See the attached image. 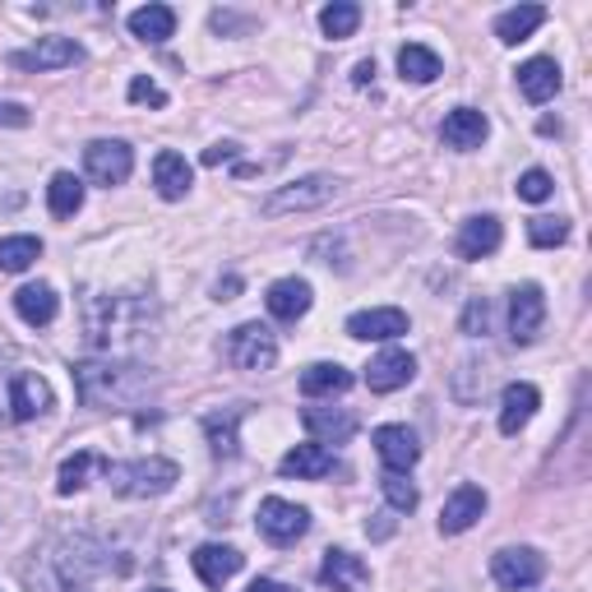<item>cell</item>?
I'll use <instances>...</instances> for the list:
<instances>
[{"instance_id":"cell-34","label":"cell","mask_w":592,"mask_h":592,"mask_svg":"<svg viewBox=\"0 0 592 592\" xmlns=\"http://www.w3.org/2000/svg\"><path fill=\"white\" fill-rule=\"evenodd\" d=\"M93 468H102V458H97V454H89V449L70 454V458L61 463L56 491H61V496H74V491H84V486H89V472H93Z\"/></svg>"},{"instance_id":"cell-13","label":"cell","mask_w":592,"mask_h":592,"mask_svg":"<svg viewBox=\"0 0 592 592\" xmlns=\"http://www.w3.org/2000/svg\"><path fill=\"white\" fill-rule=\"evenodd\" d=\"M412 375H417V356L403 352V347L380 352L375 362L366 366V384H371V394H394V390H403V384H412Z\"/></svg>"},{"instance_id":"cell-24","label":"cell","mask_w":592,"mask_h":592,"mask_svg":"<svg viewBox=\"0 0 592 592\" xmlns=\"http://www.w3.org/2000/svg\"><path fill=\"white\" fill-rule=\"evenodd\" d=\"M14 311H19L23 324L42 329V324L56 320L61 297H56V288H46V282H29V288H19V292H14Z\"/></svg>"},{"instance_id":"cell-29","label":"cell","mask_w":592,"mask_h":592,"mask_svg":"<svg viewBox=\"0 0 592 592\" xmlns=\"http://www.w3.org/2000/svg\"><path fill=\"white\" fill-rule=\"evenodd\" d=\"M46 209L51 218H74L84 209V181L74 172H56L51 176V186H46Z\"/></svg>"},{"instance_id":"cell-31","label":"cell","mask_w":592,"mask_h":592,"mask_svg":"<svg viewBox=\"0 0 592 592\" xmlns=\"http://www.w3.org/2000/svg\"><path fill=\"white\" fill-rule=\"evenodd\" d=\"M398 74L412 80V84H430V80H440V56H435L430 46H422V42H407L398 51Z\"/></svg>"},{"instance_id":"cell-20","label":"cell","mask_w":592,"mask_h":592,"mask_svg":"<svg viewBox=\"0 0 592 592\" xmlns=\"http://www.w3.org/2000/svg\"><path fill=\"white\" fill-rule=\"evenodd\" d=\"M333 468H339V458H333V449H324V445H297V449H288L278 458V472L297 477V481H320Z\"/></svg>"},{"instance_id":"cell-3","label":"cell","mask_w":592,"mask_h":592,"mask_svg":"<svg viewBox=\"0 0 592 592\" xmlns=\"http://www.w3.org/2000/svg\"><path fill=\"white\" fill-rule=\"evenodd\" d=\"M333 195H339V181H333V176H301V181H292V186H278V190L260 204V214H264V218L311 214V209H324Z\"/></svg>"},{"instance_id":"cell-30","label":"cell","mask_w":592,"mask_h":592,"mask_svg":"<svg viewBox=\"0 0 592 592\" xmlns=\"http://www.w3.org/2000/svg\"><path fill=\"white\" fill-rule=\"evenodd\" d=\"M131 33H135L139 42L163 46V42L176 33V10H167V6H139V10L131 14Z\"/></svg>"},{"instance_id":"cell-21","label":"cell","mask_w":592,"mask_h":592,"mask_svg":"<svg viewBox=\"0 0 592 592\" xmlns=\"http://www.w3.org/2000/svg\"><path fill=\"white\" fill-rule=\"evenodd\" d=\"M440 135H445L449 148L472 153V148L486 144V135H491V121H486L477 107H454V112L445 116V125H440Z\"/></svg>"},{"instance_id":"cell-16","label":"cell","mask_w":592,"mask_h":592,"mask_svg":"<svg viewBox=\"0 0 592 592\" xmlns=\"http://www.w3.org/2000/svg\"><path fill=\"white\" fill-rule=\"evenodd\" d=\"M320 583L333 592H362L371 583V570H366V560L352 555V551H324Z\"/></svg>"},{"instance_id":"cell-18","label":"cell","mask_w":592,"mask_h":592,"mask_svg":"<svg viewBox=\"0 0 592 592\" xmlns=\"http://www.w3.org/2000/svg\"><path fill=\"white\" fill-rule=\"evenodd\" d=\"M190 564H195V574L209 583V588H222L227 579H237L241 574V564H246V555L237 551V547H218V542H204L195 555H190Z\"/></svg>"},{"instance_id":"cell-23","label":"cell","mask_w":592,"mask_h":592,"mask_svg":"<svg viewBox=\"0 0 592 592\" xmlns=\"http://www.w3.org/2000/svg\"><path fill=\"white\" fill-rule=\"evenodd\" d=\"M375 454L384 458V468L390 472H407L412 463L422 458V445H417V435H412L407 426H380L375 430Z\"/></svg>"},{"instance_id":"cell-38","label":"cell","mask_w":592,"mask_h":592,"mask_svg":"<svg viewBox=\"0 0 592 592\" xmlns=\"http://www.w3.org/2000/svg\"><path fill=\"white\" fill-rule=\"evenodd\" d=\"M551 190H555V181H551V172H542V167H532V172L519 176V199H528V204L551 199Z\"/></svg>"},{"instance_id":"cell-37","label":"cell","mask_w":592,"mask_h":592,"mask_svg":"<svg viewBox=\"0 0 592 592\" xmlns=\"http://www.w3.org/2000/svg\"><path fill=\"white\" fill-rule=\"evenodd\" d=\"M463 333H468V339H486V333H491V301L486 297L468 301V311H463Z\"/></svg>"},{"instance_id":"cell-9","label":"cell","mask_w":592,"mask_h":592,"mask_svg":"<svg viewBox=\"0 0 592 592\" xmlns=\"http://www.w3.org/2000/svg\"><path fill=\"white\" fill-rule=\"evenodd\" d=\"M56 394H51V384L38 375V371H14L10 375V394H6V407L14 422H33L42 412H51Z\"/></svg>"},{"instance_id":"cell-12","label":"cell","mask_w":592,"mask_h":592,"mask_svg":"<svg viewBox=\"0 0 592 592\" xmlns=\"http://www.w3.org/2000/svg\"><path fill=\"white\" fill-rule=\"evenodd\" d=\"M481 513H486V491H481V486H472V481H463V486H454V496L440 509V532L445 537L468 532Z\"/></svg>"},{"instance_id":"cell-36","label":"cell","mask_w":592,"mask_h":592,"mask_svg":"<svg viewBox=\"0 0 592 592\" xmlns=\"http://www.w3.org/2000/svg\"><path fill=\"white\" fill-rule=\"evenodd\" d=\"M380 486H384V500H390V509H398V513L417 509V486H412L403 472H384Z\"/></svg>"},{"instance_id":"cell-26","label":"cell","mask_w":592,"mask_h":592,"mask_svg":"<svg viewBox=\"0 0 592 592\" xmlns=\"http://www.w3.org/2000/svg\"><path fill=\"white\" fill-rule=\"evenodd\" d=\"M352 390V371L339 362H315L301 371V394L305 398H333V394H347Z\"/></svg>"},{"instance_id":"cell-2","label":"cell","mask_w":592,"mask_h":592,"mask_svg":"<svg viewBox=\"0 0 592 592\" xmlns=\"http://www.w3.org/2000/svg\"><path fill=\"white\" fill-rule=\"evenodd\" d=\"M74 380H80V398L89 407H102V403H139L144 398V380L125 366H97V362H84L74 366Z\"/></svg>"},{"instance_id":"cell-7","label":"cell","mask_w":592,"mask_h":592,"mask_svg":"<svg viewBox=\"0 0 592 592\" xmlns=\"http://www.w3.org/2000/svg\"><path fill=\"white\" fill-rule=\"evenodd\" d=\"M305 528H311V509H305V505H292V500H282V496H269L260 505V532L269 537L273 547L301 542Z\"/></svg>"},{"instance_id":"cell-4","label":"cell","mask_w":592,"mask_h":592,"mask_svg":"<svg viewBox=\"0 0 592 592\" xmlns=\"http://www.w3.org/2000/svg\"><path fill=\"white\" fill-rule=\"evenodd\" d=\"M227 362L237 371H273L278 366V339L264 324H237L227 333Z\"/></svg>"},{"instance_id":"cell-42","label":"cell","mask_w":592,"mask_h":592,"mask_svg":"<svg viewBox=\"0 0 592 592\" xmlns=\"http://www.w3.org/2000/svg\"><path fill=\"white\" fill-rule=\"evenodd\" d=\"M371 80H375V61H356V70H352V84H362V89H366Z\"/></svg>"},{"instance_id":"cell-32","label":"cell","mask_w":592,"mask_h":592,"mask_svg":"<svg viewBox=\"0 0 592 592\" xmlns=\"http://www.w3.org/2000/svg\"><path fill=\"white\" fill-rule=\"evenodd\" d=\"M42 260L38 237H0V273H23Z\"/></svg>"},{"instance_id":"cell-27","label":"cell","mask_w":592,"mask_h":592,"mask_svg":"<svg viewBox=\"0 0 592 592\" xmlns=\"http://www.w3.org/2000/svg\"><path fill=\"white\" fill-rule=\"evenodd\" d=\"M547 23V10L542 6H519V10H505L500 19H496V38L505 42V46H519V42H528L537 29Z\"/></svg>"},{"instance_id":"cell-33","label":"cell","mask_w":592,"mask_h":592,"mask_svg":"<svg viewBox=\"0 0 592 592\" xmlns=\"http://www.w3.org/2000/svg\"><path fill=\"white\" fill-rule=\"evenodd\" d=\"M356 23H362V6H352V0H333V6L320 10V29H324V38H333V42L352 38Z\"/></svg>"},{"instance_id":"cell-35","label":"cell","mask_w":592,"mask_h":592,"mask_svg":"<svg viewBox=\"0 0 592 592\" xmlns=\"http://www.w3.org/2000/svg\"><path fill=\"white\" fill-rule=\"evenodd\" d=\"M528 241H532L537 250L564 246V241H570V222H564V218H532V222H528Z\"/></svg>"},{"instance_id":"cell-40","label":"cell","mask_w":592,"mask_h":592,"mask_svg":"<svg viewBox=\"0 0 592 592\" xmlns=\"http://www.w3.org/2000/svg\"><path fill=\"white\" fill-rule=\"evenodd\" d=\"M29 121H33V112L23 107V102H0V125H6V131H23Z\"/></svg>"},{"instance_id":"cell-14","label":"cell","mask_w":592,"mask_h":592,"mask_svg":"<svg viewBox=\"0 0 592 592\" xmlns=\"http://www.w3.org/2000/svg\"><path fill=\"white\" fill-rule=\"evenodd\" d=\"M500 241H505L500 218L481 214V218H468V222H463L454 250H458V260H486V255H496V250H500Z\"/></svg>"},{"instance_id":"cell-28","label":"cell","mask_w":592,"mask_h":592,"mask_svg":"<svg viewBox=\"0 0 592 592\" xmlns=\"http://www.w3.org/2000/svg\"><path fill=\"white\" fill-rule=\"evenodd\" d=\"M241 417H246L241 403L227 407V412H209V417H204V435H209V449H214L218 458H231V454H237V426H241Z\"/></svg>"},{"instance_id":"cell-43","label":"cell","mask_w":592,"mask_h":592,"mask_svg":"<svg viewBox=\"0 0 592 592\" xmlns=\"http://www.w3.org/2000/svg\"><path fill=\"white\" fill-rule=\"evenodd\" d=\"M246 592H292V588H282V583H273V579H255Z\"/></svg>"},{"instance_id":"cell-6","label":"cell","mask_w":592,"mask_h":592,"mask_svg":"<svg viewBox=\"0 0 592 592\" xmlns=\"http://www.w3.org/2000/svg\"><path fill=\"white\" fill-rule=\"evenodd\" d=\"M84 172H89V181L93 186H121V181H131V172H135V153L131 144H121V139H97L84 148Z\"/></svg>"},{"instance_id":"cell-10","label":"cell","mask_w":592,"mask_h":592,"mask_svg":"<svg viewBox=\"0 0 592 592\" xmlns=\"http://www.w3.org/2000/svg\"><path fill=\"white\" fill-rule=\"evenodd\" d=\"M84 61V46L74 38H42L29 51H14L10 65L14 70H65V65H80Z\"/></svg>"},{"instance_id":"cell-1","label":"cell","mask_w":592,"mask_h":592,"mask_svg":"<svg viewBox=\"0 0 592 592\" xmlns=\"http://www.w3.org/2000/svg\"><path fill=\"white\" fill-rule=\"evenodd\" d=\"M112 491L125 500H153V496H167L176 481H181V468L172 458H135V463H102Z\"/></svg>"},{"instance_id":"cell-19","label":"cell","mask_w":592,"mask_h":592,"mask_svg":"<svg viewBox=\"0 0 592 592\" xmlns=\"http://www.w3.org/2000/svg\"><path fill=\"white\" fill-rule=\"evenodd\" d=\"M311 301H315V292H311V282H305V278H278L269 288V297H264L269 315L282 320V324L301 320L305 311H311Z\"/></svg>"},{"instance_id":"cell-15","label":"cell","mask_w":592,"mask_h":592,"mask_svg":"<svg viewBox=\"0 0 592 592\" xmlns=\"http://www.w3.org/2000/svg\"><path fill=\"white\" fill-rule=\"evenodd\" d=\"M301 422H305V430L315 435V445H347L352 435H356V417L347 407H305L301 412Z\"/></svg>"},{"instance_id":"cell-44","label":"cell","mask_w":592,"mask_h":592,"mask_svg":"<svg viewBox=\"0 0 592 592\" xmlns=\"http://www.w3.org/2000/svg\"><path fill=\"white\" fill-rule=\"evenodd\" d=\"M148 592H167V588H148Z\"/></svg>"},{"instance_id":"cell-39","label":"cell","mask_w":592,"mask_h":592,"mask_svg":"<svg viewBox=\"0 0 592 592\" xmlns=\"http://www.w3.org/2000/svg\"><path fill=\"white\" fill-rule=\"evenodd\" d=\"M131 102H139V107H144V102H148V107H167V93L153 84L148 74H135V80H131Z\"/></svg>"},{"instance_id":"cell-11","label":"cell","mask_w":592,"mask_h":592,"mask_svg":"<svg viewBox=\"0 0 592 592\" xmlns=\"http://www.w3.org/2000/svg\"><path fill=\"white\" fill-rule=\"evenodd\" d=\"M347 333L362 343H390V339H403L407 333V315L398 305H375V311H356L347 320Z\"/></svg>"},{"instance_id":"cell-17","label":"cell","mask_w":592,"mask_h":592,"mask_svg":"<svg viewBox=\"0 0 592 592\" xmlns=\"http://www.w3.org/2000/svg\"><path fill=\"white\" fill-rule=\"evenodd\" d=\"M537 407H542V394H537V384H523V380L505 384V394H500V430H505V435H519V430L537 417Z\"/></svg>"},{"instance_id":"cell-41","label":"cell","mask_w":592,"mask_h":592,"mask_svg":"<svg viewBox=\"0 0 592 592\" xmlns=\"http://www.w3.org/2000/svg\"><path fill=\"white\" fill-rule=\"evenodd\" d=\"M227 158H237V144H214L209 153H204V167H218Z\"/></svg>"},{"instance_id":"cell-25","label":"cell","mask_w":592,"mask_h":592,"mask_svg":"<svg viewBox=\"0 0 592 592\" xmlns=\"http://www.w3.org/2000/svg\"><path fill=\"white\" fill-rule=\"evenodd\" d=\"M519 93L528 102H551L560 93V65L551 56H532L519 65Z\"/></svg>"},{"instance_id":"cell-5","label":"cell","mask_w":592,"mask_h":592,"mask_svg":"<svg viewBox=\"0 0 592 592\" xmlns=\"http://www.w3.org/2000/svg\"><path fill=\"white\" fill-rule=\"evenodd\" d=\"M547 574V555L532 551V547H505L491 555V579L505 588V592H523V588H537Z\"/></svg>"},{"instance_id":"cell-22","label":"cell","mask_w":592,"mask_h":592,"mask_svg":"<svg viewBox=\"0 0 592 592\" xmlns=\"http://www.w3.org/2000/svg\"><path fill=\"white\" fill-rule=\"evenodd\" d=\"M153 186H158V195L163 199H186L190 195V186H195V167L181 158V153H172V148H163L158 158H153Z\"/></svg>"},{"instance_id":"cell-8","label":"cell","mask_w":592,"mask_h":592,"mask_svg":"<svg viewBox=\"0 0 592 592\" xmlns=\"http://www.w3.org/2000/svg\"><path fill=\"white\" fill-rule=\"evenodd\" d=\"M542 320H547V297L537 282H523V288L509 292V339L528 347L537 343V333H542Z\"/></svg>"}]
</instances>
